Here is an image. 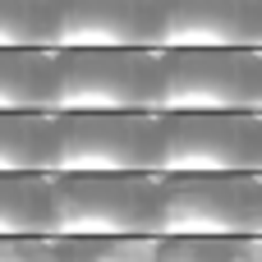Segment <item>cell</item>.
<instances>
[{
  "label": "cell",
  "mask_w": 262,
  "mask_h": 262,
  "mask_svg": "<svg viewBox=\"0 0 262 262\" xmlns=\"http://www.w3.org/2000/svg\"><path fill=\"white\" fill-rule=\"evenodd\" d=\"M157 239H262V175H157Z\"/></svg>",
  "instance_id": "1"
},
{
  "label": "cell",
  "mask_w": 262,
  "mask_h": 262,
  "mask_svg": "<svg viewBox=\"0 0 262 262\" xmlns=\"http://www.w3.org/2000/svg\"><path fill=\"white\" fill-rule=\"evenodd\" d=\"M51 239H129L152 235L157 175H46Z\"/></svg>",
  "instance_id": "2"
},
{
  "label": "cell",
  "mask_w": 262,
  "mask_h": 262,
  "mask_svg": "<svg viewBox=\"0 0 262 262\" xmlns=\"http://www.w3.org/2000/svg\"><path fill=\"white\" fill-rule=\"evenodd\" d=\"M157 115H262V51H157Z\"/></svg>",
  "instance_id": "3"
},
{
  "label": "cell",
  "mask_w": 262,
  "mask_h": 262,
  "mask_svg": "<svg viewBox=\"0 0 262 262\" xmlns=\"http://www.w3.org/2000/svg\"><path fill=\"white\" fill-rule=\"evenodd\" d=\"M157 170V115L60 111L51 115L46 175H152Z\"/></svg>",
  "instance_id": "4"
},
{
  "label": "cell",
  "mask_w": 262,
  "mask_h": 262,
  "mask_svg": "<svg viewBox=\"0 0 262 262\" xmlns=\"http://www.w3.org/2000/svg\"><path fill=\"white\" fill-rule=\"evenodd\" d=\"M55 55V111L157 115L161 64L157 51H51Z\"/></svg>",
  "instance_id": "5"
},
{
  "label": "cell",
  "mask_w": 262,
  "mask_h": 262,
  "mask_svg": "<svg viewBox=\"0 0 262 262\" xmlns=\"http://www.w3.org/2000/svg\"><path fill=\"white\" fill-rule=\"evenodd\" d=\"M152 175H262V115H157Z\"/></svg>",
  "instance_id": "6"
},
{
  "label": "cell",
  "mask_w": 262,
  "mask_h": 262,
  "mask_svg": "<svg viewBox=\"0 0 262 262\" xmlns=\"http://www.w3.org/2000/svg\"><path fill=\"white\" fill-rule=\"evenodd\" d=\"M157 51H262V0H157Z\"/></svg>",
  "instance_id": "7"
},
{
  "label": "cell",
  "mask_w": 262,
  "mask_h": 262,
  "mask_svg": "<svg viewBox=\"0 0 262 262\" xmlns=\"http://www.w3.org/2000/svg\"><path fill=\"white\" fill-rule=\"evenodd\" d=\"M46 51H157V0H55Z\"/></svg>",
  "instance_id": "8"
},
{
  "label": "cell",
  "mask_w": 262,
  "mask_h": 262,
  "mask_svg": "<svg viewBox=\"0 0 262 262\" xmlns=\"http://www.w3.org/2000/svg\"><path fill=\"white\" fill-rule=\"evenodd\" d=\"M51 111H55V55L0 51V115H51Z\"/></svg>",
  "instance_id": "9"
},
{
  "label": "cell",
  "mask_w": 262,
  "mask_h": 262,
  "mask_svg": "<svg viewBox=\"0 0 262 262\" xmlns=\"http://www.w3.org/2000/svg\"><path fill=\"white\" fill-rule=\"evenodd\" d=\"M51 184L46 175H0V239L46 235Z\"/></svg>",
  "instance_id": "10"
},
{
  "label": "cell",
  "mask_w": 262,
  "mask_h": 262,
  "mask_svg": "<svg viewBox=\"0 0 262 262\" xmlns=\"http://www.w3.org/2000/svg\"><path fill=\"white\" fill-rule=\"evenodd\" d=\"M51 115H0V175H46Z\"/></svg>",
  "instance_id": "11"
},
{
  "label": "cell",
  "mask_w": 262,
  "mask_h": 262,
  "mask_svg": "<svg viewBox=\"0 0 262 262\" xmlns=\"http://www.w3.org/2000/svg\"><path fill=\"white\" fill-rule=\"evenodd\" d=\"M55 0H0V51H46Z\"/></svg>",
  "instance_id": "12"
},
{
  "label": "cell",
  "mask_w": 262,
  "mask_h": 262,
  "mask_svg": "<svg viewBox=\"0 0 262 262\" xmlns=\"http://www.w3.org/2000/svg\"><path fill=\"white\" fill-rule=\"evenodd\" d=\"M157 235L129 239H55V262H157Z\"/></svg>",
  "instance_id": "13"
},
{
  "label": "cell",
  "mask_w": 262,
  "mask_h": 262,
  "mask_svg": "<svg viewBox=\"0 0 262 262\" xmlns=\"http://www.w3.org/2000/svg\"><path fill=\"white\" fill-rule=\"evenodd\" d=\"M157 262H262V239H157Z\"/></svg>",
  "instance_id": "14"
},
{
  "label": "cell",
  "mask_w": 262,
  "mask_h": 262,
  "mask_svg": "<svg viewBox=\"0 0 262 262\" xmlns=\"http://www.w3.org/2000/svg\"><path fill=\"white\" fill-rule=\"evenodd\" d=\"M0 262H55V239L51 235L0 239Z\"/></svg>",
  "instance_id": "15"
}]
</instances>
